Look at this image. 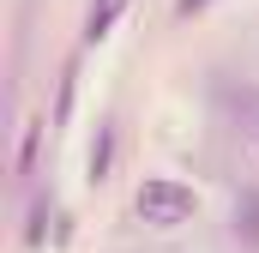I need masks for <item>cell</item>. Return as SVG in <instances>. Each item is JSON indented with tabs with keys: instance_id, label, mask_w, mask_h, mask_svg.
<instances>
[{
	"instance_id": "obj_1",
	"label": "cell",
	"mask_w": 259,
	"mask_h": 253,
	"mask_svg": "<svg viewBox=\"0 0 259 253\" xmlns=\"http://www.w3.org/2000/svg\"><path fill=\"white\" fill-rule=\"evenodd\" d=\"M133 211H139V223H151V229H175V223H187L199 211V193L187 181H175V175H145L139 193H133Z\"/></svg>"
},
{
	"instance_id": "obj_2",
	"label": "cell",
	"mask_w": 259,
	"mask_h": 253,
	"mask_svg": "<svg viewBox=\"0 0 259 253\" xmlns=\"http://www.w3.org/2000/svg\"><path fill=\"white\" fill-rule=\"evenodd\" d=\"M229 229L247 253H259V187H241L235 193V211H229Z\"/></svg>"
},
{
	"instance_id": "obj_3",
	"label": "cell",
	"mask_w": 259,
	"mask_h": 253,
	"mask_svg": "<svg viewBox=\"0 0 259 253\" xmlns=\"http://www.w3.org/2000/svg\"><path fill=\"white\" fill-rule=\"evenodd\" d=\"M127 6H133V0H91V12H84V43H103V36L121 24Z\"/></svg>"
},
{
	"instance_id": "obj_4",
	"label": "cell",
	"mask_w": 259,
	"mask_h": 253,
	"mask_svg": "<svg viewBox=\"0 0 259 253\" xmlns=\"http://www.w3.org/2000/svg\"><path fill=\"white\" fill-rule=\"evenodd\" d=\"M109 163H115V126H97V139H91V157H84L91 181H109Z\"/></svg>"
},
{
	"instance_id": "obj_5",
	"label": "cell",
	"mask_w": 259,
	"mask_h": 253,
	"mask_svg": "<svg viewBox=\"0 0 259 253\" xmlns=\"http://www.w3.org/2000/svg\"><path fill=\"white\" fill-rule=\"evenodd\" d=\"M36 139H42V121L24 126V145H18V175H30V169H36Z\"/></svg>"
},
{
	"instance_id": "obj_6",
	"label": "cell",
	"mask_w": 259,
	"mask_h": 253,
	"mask_svg": "<svg viewBox=\"0 0 259 253\" xmlns=\"http://www.w3.org/2000/svg\"><path fill=\"white\" fill-rule=\"evenodd\" d=\"M42 223H49V199H36V211H30V229H24V241H30V247H42V241H49V229H42Z\"/></svg>"
},
{
	"instance_id": "obj_7",
	"label": "cell",
	"mask_w": 259,
	"mask_h": 253,
	"mask_svg": "<svg viewBox=\"0 0 259 253\" xmlns=\"http://www.w3.org/2000/svg\"><path fill=\"white\" fill-rule=\"evenodd\" d=\"M72 78H78V66H66V78H61V103H55V121H66V115H72Z\"/></svg>"
},
{
	"instance_id": "obj_8",
	"label": "cell",
	"mask_w": 259,
	"mask_h": 253,
	"mask_svg": "<svg viewBox=\"0 0 259 253\" xmlns=\"http://www.w3.org/2000/svg\"><path fill=\"white\" fill-rule=\"evenodd\" d=\"M211 0H175V18H193V12H205Z\"/></svg>"
},
{
	"instance_id": "obj_9",
	"label": "cell",
	"mask_w": 259,
	"mask_h": 253,
	"mask_svg": "<svg viewBox=\"0 0 259 253\" xmlns=\"http://www.w3.org/2000/svg\"><path fill=\"white\" fill-rule=\"evenodd\" d=\"M247 151H253V163H259V121L247 126Z\"/></svg>"
}]
</instances>
